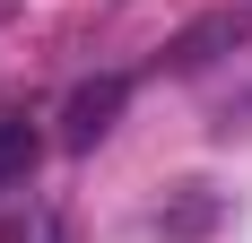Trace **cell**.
Listing matches in <instances>:
<instances>
[{"instance_id": "cell-1", "label": "cell", "mask_w": 252, "mask_h": 243, "mask_svg": "<svg viewBox=\"0 0 252 243\" xmlns=\"http://www.w3.org/2000/svg\"><path fill=\"white\" fill-rule=\"evenodd\" d=\"M122 104H130V78L113 70V78H87L70 104H61V148H96L113 122H122Z\"/></svg>"}, {"instance_id": "cell-2", "label": "cell", "mask_w": 252, "mask_h": 243, "mask_svg": "<svg viewBox=\"0 0 252 243\" xmlns=\"http://www.w3.org/2000/svg\"><path fill=\"white\" fill-rule=\"evenodd\" d=\"M35 156H44V139H35L26 122H0V182H26Z\"/></svg>"}]
</instances>
